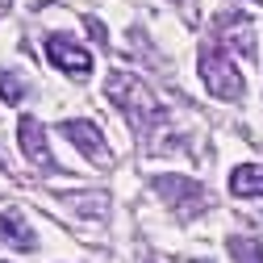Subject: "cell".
I'll use <instances>...</instances> for the list:
<instances>
[{
    "label": "cell",
    "mask_w": 263,
    "mask_h": 263,
    "mask_svg": "<svg viewBox=\"0 0 263 263\" xmlns=\"http://www.w3.org/2000/svg\"><path fill=\"white\" fill-rule=\"evenodd\" d=\"M105 96H109L117 109H125L138 125H155L163 117V109H159V101L151 96V88L142 80H134V76H125V71H113L105 80Z\"/></svg>",
    "instance_id": "1"
},
{
    "label": "cell",
    "mask_w": 263,
    "mask_h": 263,
    "mask_svg": "<svg viewBox=\"0 0 263 263\" xmlns=\"http://www.w3.org/2000/svg\"><path fill=\"white\" fill-rule=\"evenodd\" d=\"M201 80H205V88L213 96H221V101H238V96H242V76H238L234 63L226 59L221 46L201 50Z\"/></svg>",
    "instance_id": "2"
},
{
    "label": "cell",
    "mask_w": 263,
    "mask_h": 263,
    "mask_svg": "<svg viewBox=\"0 0 263 263\" xmlns=\"http://www.w3.org/2000/svg\"><path fill=\"white\" fill-rule=\"evenodd\" d=\"M159 192L176 205L180 217H192L196 209L209 205V192H205L201 184H192V180H180V176H163V180H159Z\"/></svg>",
    "instance_id": "3"
},
{
    "label": "cell",
    "mask_w": 263,
    "mask_h": 263,
    "mask_svg": "<svg viewBox=\"0 0 263 263\" xmlns=\"http://www.w3.org/2000/svg\"><path fill=\"white\" fill-rule=\"evenodd\" d=\"M46 54H50L54 67H63V71H76V76H88V71H92V54H88L76 38H67V34H50Z\"/></svg>",
    "instance_id": "4"
},
{
    "label": "cell",
    "mask_w": 263,
    "mask_h": 263,
    "mask_svg": "<svg viewBox=\"0 0 263 263\" xmlns=\"http://www.w3.org/2000/svg\"><path fill=\"white\" fill-rule=\"evenodd\" d=\"M0 247H9V251H34L38 247L21 209H0Z\"/></svg>",
    "instance_id": "5"
},
{
    "label": "cell",
    "mask_w": 263,
    "mask_h": 263,
    "mask_svg": "<svg viewBox=\"0 0 263 263\" xmlns=\"http://www.w3.org/2000/svg\"><path fill=\"white\" fill-rule=\"evenodd\" d=\"M63 134H67L88 159H96V163H105V134L96 129L92 121H63Z\"/></svg>",
    "instance_id": "6"
},
{
    "label": "cell",
    "mask_w": 263,
    "mask_h": 263,
    "mask_svg": "<svg viewBox=\"0 0 263 263\" xmlns=\"http://www.w3.org/2000/svg\"><path fill=\"white\" fill-rule=\"evenodd\" d=\"M21 151H25L29 163L50 167V146H46V134H42V125L34 117H21Z\"/></svg>",
    "instance_id": "7"
},
{
    "label": "cell",
    "mask_w": 263,
    "mask_h": 263,
    "mask_svg": "<svg viewBox=\"0 0 263 263\" xmlns=\"http://www.w3.org/2000/svg\"><path fill=\"white\" fill-rule=\"evenodd\" d=\"M230 192L234 196H263V163H242V167H234Z\"/></svg>",
    "instance_id": "8"
},
{
    "label": "cell",
    "mask_w": 263,
    "mask_h": 263,
    "mask_svg": "<svg viewBox=\"0 0 263 263\" xmlns=\"http://www.w3.org/2000/svg\"><path fill=\"white\" fill-rule=\"evenodd\" d=\"M221 50H242V54H255L251 21H226V29H221Z\"/></svg>",
    "instance_id": "9"
},
{
    "label": "cell",
    "mask_w": 263,
    "mask_h": 263,
    "mask_svg": "<svg viewBox=\"0 0 263 263\" xmlns=\"http://www.w3.org/2000/svg\"><path fill=\"white\" fill-rule=\"evenodd\" d=\"M0 96H5L9 105H21V101H25V80H21L17 71H5V67H0Z\"/></svg>",
    "instance_id": "10"
},
{
    "label": "cell",
    "mask_w": 263,
    "mask_h": 263,
    "mask_svg": "<svg viewBox=\"0 0 263 263\" xmlns=\"http://www.w3.org/2000/svg\"><path fill=\"white\" fill-rule=\"evenodd\" d=\"M230 255H234V263H263V247L251 238H230Z\"/></svg>",
    "instance_id": "11"
},
{
    "label": "cell",
    "mask_w": 263,
    "mask_h": 263,
    "mask_svg": "<svg viewBox=\"0 0 263 263\" xmlns=\"http://www.w3.org/2000/svg\"><path fill=\"white\" fill-rule=\"evenodd\" d=\"M5 167H9V163H5V155H0V172H5Z\"/></svg>",
    "instance_id": "12"
},
{
    "label": "cell",
    "mask_w": 263,
    "mask_h": 263,
    "mask_svg": "<svg viewBox=\"0 0 263 263\" xmlns=\"http://www.w3.org/2000/svg\"><path fill=\"white\" fill-rule=\"evenodd\" d=\"M180 5H188V0H180Z\"/></svg>",
    "instance_id": "13"
}]
</instances>
